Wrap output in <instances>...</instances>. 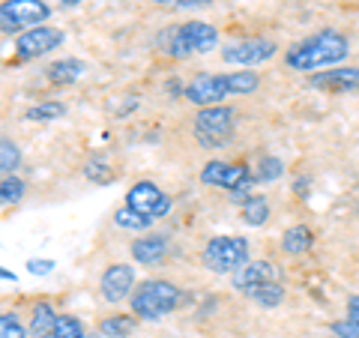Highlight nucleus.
Wrapping results in <instances>:
<instances>
[{
    "instance_id": "nucleus-17",
    "label": "nucleus",
    "mask_w": 359,
    "mask_h": 338,
    "mask_svg": "<svg viewBox=\"0 0 359 338\" xmlns=\"http://www.w3.org/2000/svg\"><path fill=\"white\" fill-rule=\"evenodd\" d=\"M311 245H314V234H311L309 224H294V228H287L282 234V252L290 257L306 255Z\"/></svg>"
},
{
    "instance_id": "nucleus-21",
    "label": "nucleus",
    "mask_w": 359,
    "mask_h": 338,
    "mask_svg": "<svg viewBox=\"0 0 359 338\" xmlns=\"http://www.w3.org/2000/svg\"><path fill=\"white\" fill-rule=\"evenodd\" d=\"M66 114V105L63 102H54V99H45V102H36L25 111V120L30 123H54Z\"/></svg>"
},
{
    "instance_id": "nucleus-36",
    "label": "nucleus",
    "mask_w": 359,
    "mask_h": 338,
    "mask_svg": "<svg viewBox=\"0 0 359 338\" xmlns=\"http://www.w3.org/2000/svg\"><path fill=\"white\" fill-rule=\"evenodd\" d=\"M87 338H102V335H99V332H96V335H87Z\"/></svg>"
},
{
    "instance_id": "nucleus-9",
    "label": "nucleus",
    "mask_w": 359,
    "mask_h": 338,
    "mask_svg": "<svg viewBox=\"0 0 359 338\" xmlns=\"http://www.w3.org/2000/svg\"><path fill=\"white\" fill-rule=\"evenodd\" d=\"M63 39H66L63 30L39 25L27 33H21L15 39V54H18V60H36V58H45L48 51H57L63 45Z\"/></svg>"
},
{
    "instance_id": "nucleus-34",
    "label": "nucleus",
    "mask_w": 359,
    "mask_h": 338,
    "mask_svg": "<svg viewBox=\"0 0 359 338\" xmlns=\"http://www.w3.org/2000/svg\"><path fill=\"white\" fill-rule=\"evenodd\" d=\"M0 281H13V285H15V273H9V269L0 266Z\"/></svg>"
},
{
    "instance_id": "nucleus-11",
    "label": "nucleus",
    "mask_w": 359,
    "mask_h": 338,
    "mask_svg": "<svg viewBox=\"0 0 359 338\" xmlns=\"http://www.w3.org/2000/svg\"><path fill=\"white\" fill-rule=\"evenodd\" d=\"M135 290V266L132 264H111L105 266V273L99 276V294L105 302L117 306V302L129 299Z\"/></svg>"
},
{
    "instance_id": "nucleus-24",
    "label": "nucleus",
    "mask_w": 359,
    "mask_h": 338,
    "mask_svg": "<svg viewBox=\"0 0 359 338\" xmlns=\"http://www.w3.org/2000/svg\"><path fill=\"white\" fill-rule=\"evenodd\" d=\"M249 299H255L257 306H264V309H276V306H282V299H285V285L282 281H269V285L252 290Z\"/></svg>"
},
{
    "instance_id": "nucleus-15",
    "label": "nucleus",
    "mask_w": 359,
    "mask_h": 338,
    "mask_svg": "<svg viewBox=\"0 0 359 338\" xmlns=\"http://www.w3.org/2000/svg\"><path fill=\"white\" fill-rule=\"evenodd\" d=\"M84 72H87L84 60H78V58H60V60L48 63L45 78H48V84H54V87H69L75 81H81Z\"/></svg>"
},
{
    "instance_id": "nucleus-6",
    "label": "nucleus",
    "mask_w": 359,
    "mask_h": 338,
    "mask_svg": "<svg viewBox=\"0 0 359 338\" xmlns=\"http://www.w3.org/2000/svg\"><path fill=\"white\" fill-rule=\"evenodd\" d=\"M51 18V6L45 0H4L0 4V33H27Z\"/></svg>"
},
{
    "instance_id": "nucleus-12",
    "label": "nucleus",
    "mask_w": 359,
    "mask_h": 338,
    "mask_svg": "<svg viewBox=\"0 0 359 338\" xmlns=\"http://www.w3.org/2000/svg\"><path fill=\"white\" fill-rule=\"evenodd\" d=\"M233 281V290H240V294L249 297L252 290L269 285V281H282L278 278V266L269 264V261H249L245 266H240L237 273L231 276Z\"/></svg>"
},
{
    "instance_id": "nucleus-25",
    "label": "nucleus",
    "mask_w": 359,
    "mask_h": 338,
    "mask_svg": "<svg viewBox=\"0 0 359 338\" xmlns=\"http://www.w3.org/2000/svg\"><path fill=\"white\" fill-rule=\"evenodd\" d=\"M282 174H285V162L276 159V156H261V162H257V168H255L257 183H276Z\"/></svg>"
},
{
    "instance_id": "nucleus-4",
    "label": "nucleus",
    "mask_w": 359,
    "mask_h": 338,
    "mask_svg": "<svg viewBox=\"0 0 359 338\" xmlns=\"http://www.w3.org/2000/svg\"><path fill=\"white\" fill-rule=\"evenodd\" d=\"M219 45V30L207 21H186L168 33V54L177 60H186L192 54H207Z\"/></svg>"
},
{
    "instance_id": "nucleus-30",
    "label": "nucleus",
    "mask_w": 359,
    "mask_h": 338,
    "mask_svg": "<svg viewBox=\"0 0 359 338\" xmlns=\"http://www.w3.org/2000/svg\"><path fill=\"white\" fill-rule=\"evenodd\" d=\"M330 330H332L335 338H359V326L353 320H347V318L344 320H335Z\"/></svg>"
},
{
    "instance_id": "nucleus-22",
    "label": "nucleus",
    "mask_w": 359,
    "mask_h": 338,
    "mask_svg": "<svg viewBox=\"0 0 359 338\" xmlns=\"http://www.w3.org/2000/svg\"><path fill=\"white\" fill-rule=\"evenodd\" d=\"M27 195V183L15 174H9L0 180V207H13V204H21Z\"/></svg>"
},
{
    "instance_id": "nucleus-28",
    "label": "nucleus",
    "mask_w": 359,
    "mask_h": 338,
    "mask_svg": "<svg viewBox=\"0 0 359 338\" xmlns=\"http://www.w3.org/2000/svg\"><path fill=\"white\" fill-rule=\"evenodd\" d=\"M114 224H117V228H123V231H147L150 228V222L141 219L138 212H132L126 204L114 212Z\"/></svg>"
},
{
    "instance_id": "nucleus-27",
    "label": "nucleus",
    "mask_w": 359,
    "mask_h": 338,
    "mask_svg": "<svg viewBox=\"0 0 359 338\" xmlns=\"http://www.w3.org/2000/svg\"><path fill=\"white\" fill-rule=\"evenodd\" d=\"M54 338H87L84 323L78 318H72V314H60L57 326H54Z\"/></svg>"
},
{
    "instance_id": "nucleus-16",
    "label": "nucleus",
    "mask_w": 359,
    "mask_h": 338,
    "mask_svg": "<svg viewBox=\"0 0 359 338\" xmlns=\"http://www.w3.org/2000/svg\"><path fill=\"white\" fill-rule=\"evenodd\" d=\"M57 318L60 314L54 311L51 302H36L30 311V326H27V332L30 338H54V326H57Z\"/></svg>"
},
{
    "instance_id": "nucleus-20",
    "label": "nucleus",
    "mask_w": 359,
    "mask_h": 338,
    "mask_svg": "<svg viewBox=\"0 0 359 338\" xmlns=\"http://www.w3.org/2000/svg\"><path fill=\"white\" fill-rule=\"evenodd\" d=\"M240 216H243V222L249 224V228H261V224H266V219H269V201L261 198V195H252L240 207Z\"/></svg>"
},
{
    "instance_id": "nucleus-10",
    "label": "nucleus",
    "mask_w": 359,
    "mask_h": 338,
    "mask_svg": "<svg viewBox=\"0 0 359 338\" xmlns=\"http://www.w3.org/2000/svg\"><path fill=\"white\" fill-rule=\"evenodd\" d=\"M228 75L219 72H198L192 81L186 84V99L198 108H210L219 105L222 99H228Z\"/></svg>"
},
{
    "instance_id": "nucleus-1",
    "label": "nucleus",
    "mask_w": 359,
    "mask_h": 338,
    "mask_svg": "<svg viewBox=\"0 0 359 338\" xmlns=\"http://www.w3.org/2000/svg\"><path fill=\"white\" fill-rule=\"evenodd\" d=\"M347 54H351V42H347L344 33L339 30H320L314 36L294 42L285 51V63L297 72H314V69H330V66L341 63Z\"/></svg>"
},
{
    "instance_id": "nucleus-23",
    "label": "nucleus",
    "mask_w": 359,
    "mask_h": 338,
    "mask_svg": "<svg viewBox=\"0 0 359 338\" xmlns=\"http://www.w3.org/2000/svg\"><path fill=\"white\" fill-rule=\"evenodd\" d=\"M84 177L90 180V183H96V186H108V183H114V168H111L108 159H102V156H93V159H87L84 162Z\"/></svg>"
},
{
    "instance_id": "nucleus-2",
    "label": "nucleus",
    "mask_w": 359,
    "mask_h": 338,
    "mask_svg": "<svg viewBox=\"0 0 359 338\" xmlns=\"http://www.w3.org/2000/svg\"><path fill=\"white\" fill-rule=\"evenodd\" d=\"M132 314L141 320H159L183 302V290L168 278H147L132 290Z\"/></svg>"
},
{
    "instance_id": "nucleus-26",
    "label": "nucleus",
    "mask_w": 359,
    "mask_h": 338,
    "mask_svg": "<svg viewBox=\"0 0 359 338\" xmlns=\"http://www.w3.org/2000/svg\"><path fill=\"white\" fill-rule=\"evenodd\" d=\"M18 165H21V150H18V144L9 141V138H0V171H4V174H13V171H18Z\"/></svg>"
},
{
    "instance_id": "nucleus-18",
    "label": "nucleus",
    "mask_w": 359,
    "mask_h": 338,
    "mask_svg": "<svg viewBox=\"0 0 359 338\" xmlns=\"http://www.w3.org/2000/svg\"><path fill=\"white\" fill-rule=\"evenodd\" d=\"M138 326L135 314H111V318L99 320V335L102 338H129Z\"/></svg>"
},
{
    "instance_id": "nucleus-13",
    "label": "nucleus",
    "mask_w": 359,
    "mask_h": 338,
    "mask_svg": "<svg viewBox=\"0 0 359 338\" xmlns=\"http://www.w3.org/2000/svg\"><path fill=\"white\" fill-rule=\"evenodd\" d=\"M309 84L327 93H353L359 90V66H330L320 69V75H311Z\"/></svg>"
},
{
    "instance_id": "nucleus-3",
    "label": "nucleus",
    "mask_w": 359,
    "mask_h": 338,
    "mask_svg": "<svg viewBox=\"0 0 359 338\" xmlns=\"http://www.w3.org/2000/svg\"><path fill=\"white\" fill-rule=\"evenodd\" d=\"M192 129H195V141L204 150L228 147L231 138H233V108H224V105L198 108Z\"/></svg>"
},
{
    "instance_id": "nucleus-19",
    "label": "nucleus",
    "mask_w": 359,
    "mask_h": 338,
    "mask_svg": "<svg viewBox=\"0 0 359 338\" xmlns=\"http://www.w3.org/2000/svg\"><path fill=\"white\" fill-rule=\"evenodd\" d=\"M228 75V93L231 96H249L261 87V75L255 69H240V72H224Z\"/></svg>"
},
{
    "instance_id": "nucleus-33",
    "label": "nucleus",
    "mask_w": 359,
    "mask_h": 338,
    "mask_svg": "<svg viewBox=\"0 0 359 338\" xmlns=\"http://www.w3.org/2000/svg\"><path fill=\"white\" fill-rule=\"evenodd\" d=\"M153 4H159V6H168V9H174V6H195L198 0H153Z\"/></svg>"
},
{
    "instance_id": "nucleus-29",
    "label": "nucleus",
    "mask_w": 359,
    "mask_h": 338,
    "mask_svg": "<svg viewBox=\"0 0 359 338\" xmlns=\"http://www.w3.org/2000/svg\"><path fill=\"white\" fill-rule=\"evenodd\" d=\"M0 338H30V332L15 314L0 311Z\"/></svg>"
},
{
    "instance_id": "nucleus-31",
    "label": "nucleus",
    "mask_w": 359,
    "mask_h": 338,
    "mask_svg": "<svg viewBox=\"0 0 359 338\" xmlns=\"http://www.w3.org/2000/svg\"><path fill=\"white\" fill-rule=\"evenodd\" d=\"M54 269V261H48V257H30L27 261V273L30 276H48Z\"/></svg>"
},
{
    "instance_id": "nucleus-35",
    "label": "nucleus",
    "mask_w": 359,
    "mask_h": 338,
    "mask_svg": "<svg viewBox=\"0 0 359 338\" xmlns=\"http://www.w3.org/2000/svg\"><path fill=\"white\" fill-rule=\"evenodd\" d=\"M60 6H78V4H84V0H57Z\"/></svg>"
},
{
    "instance_id": "nucleus-14",
    "label": "nucleus",
    "mask_w": 359,
    "mask_h": 338,
    "mask_svg": "<svg viewBox=\"0 0 359 338\" xmlns=\"http://www.w3.org/2000/svg\"><path fill=\"white\" fill-rule=\"evenodd\" d=\"M168 249H171V243H168V236H162V234L138 236V240L132 243V261L141 266H159L168 257Z\"/></svg>"
},
{
    "instance_id": "nucleus-7",
    "label": "nucleus",
    "mask_w": 359,
    "mask_h": 338,
    "mask_svg": "<svg viewBox=\"0 0 359 338\" xmlns=\"http://www.w3.org/2000/svg\"><path fill=\"white\" fill-rule=\"evenodd\" d=\"M126 207L153 224L171 212V195H165L153 180H138V183L126 191Z\"/></svg>"
},
{
    "instance_id": "nucleus-8",
    "label": "nucleus",
    "mask_w": 359,
    "mask_h": 338,
    "mask_svg": "<svg viewBox=\"0 0 359 338\" xmlns=\"http://www.w3.org/2000/svg\"><path fill=\"white\" fill-rule=\"evenodd\" d=\"M278 51V45L273 39H264V36H252V39H240V42H231L222 48V60L224 63H237L252 69L257 63H266L273 60Z\"/></svg>"
},
{
    "instance_id": "nucleus-32",
    "label": "nucleus",
    "mask_w": 359,
    "mask_h": 338,
    "mask_svg": "<svg viewBox=\"0 0 359 338\" xmlns=\"http://www.w3.org/2000/svg\"><path fill=\"white\" fill-rule=\"evenodd\" d=\"M347 320H353L359 326V294H353L347 299Z\"/></svg>"
},
{
    "instance_id": "nucleus-5",
    "label": "nucleus",
    "mask_w": 359,
    "mask_h": 338,
    "mask_svg": "<svg viewBox=\"0 0 359 338\" xmlns=\"http://www.w3.org/2000/svg\"><path fill=\"white\" fill-rule=\"evenodd\" d=\"M201 261L210 273L233 276L240 266L249 264V240L245 236H212L201 252Z\"/></svg>"
}]
</instances>
